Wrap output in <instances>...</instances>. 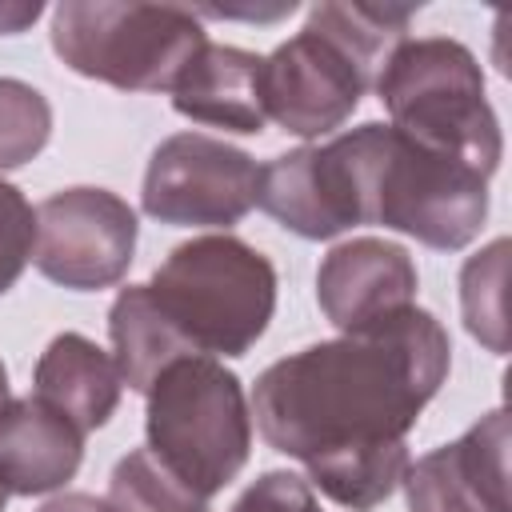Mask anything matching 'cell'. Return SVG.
Wrapping results in <instances>:
<instances>
[{
	"label": "cell",
	"instance_id": "cell-10",
	"mask_svg": "<svg viewBox=\"0 0 512 512\" xmlns=\"http://www.w3.org/2000/svg\"><path fill=\"white\" fill-rule=\"evenodd\" d=\"M408 512H512L508 504V412L480 416L452 444L432 448L404 472Z\"/></svg>",
	"mask_w": 512,
	"mask_h": 512
},
{
	"label": "cell",
	"instance_id": "cell-14",
	"mask_svg": "<svg viewBox=\"0 0 512 512\" xmlns=\"http://www.w3.org/2000/svg\"><path fill=\"white\" fill-rule=\"evenodd\" d=\"M264 56L236 44H204L172 84V108L184 120L256 136L264 132V96H260Z\"/></svg>",
	"mask_w": 512,
	"mask_h": 512
},
{
	"label": "cell",
	"instance_id": "cell-15",
	"mask_svg": "<svg viewBox=\"0 0 512 512\" xmlns=\"http://www.w3.org/2000/svg\"><path fill=\"white\" fill-rule=\"evenodd\" d=\"M32 384H36L32 396H40L60 416H68L84 436L112 420L124 392L116 360L80 332H60L48 340V348L36 360Z\"/></svg>",
	"mask_w": 512,
	"mask_h": 512
},
{
	"label": "cell",
	"instance_id": "cell-7",
	"mask_svg": "<svg viewBox=\"0 0 512 512\" xmlns=\"http://www.w3.org/2000/svg\"><path fill=\"white\" fill-rule=\"evenodd\" d=\"M208 44L200 12L140 0H64L52 12V52L88 80L120 92H172Z\"/></svg>",
	"mask_w": 512,
	"mask_h": 512
},
{
	"label": "cell",
	"instance_id": "cell-21",
	"mask_svg": "<svg viewBox=\"0 0 512 512\" xmlns=\"http://www.w3.org/2000/svg\"><path fill=\"white\" fill-rule=\"evenodd\" d=\"M232 512H324V508L304 476H296L288 468H272L240 492Z\"/></svg>",
	"mask_w": 512,
	"mask_h": 512
},
{
	"label": "cell",
	"instance_id": "cell-2",
	"mask_svg": "<svg viewBox=\"0 0 512 512\" xmlns=\"http://www.w3.org/2000/svg\"><path fill=\"white\" fill-rule=\"evenodd\" d=\"M412 16L416 8L396 4H316L260 64L264 116L300 140L344 128L392 48L408 40Z\"/></svg>",
	"mask_w": 512,
	"mask_h": 512
},
{
	"label": "cell",
	"instance_id": "cell-20",
	"mask_svg": "<svg viewBox=\"0 0 512 512\" xmlns=\"http://www.w3.org/2000/svg\"><path fill=\"white\" fill-rule=\"evenodd\" d=\"M36 244V208L24 200V192L8 180H0V296L24 276Z\"/></svg>",
	"mask_w": 512,
	"mask_h": 512
},
{
	"label": "cell",
	"instance_id": "cell-22",
	"mask_svg": "<svg viewBox=\"0 0 512 512\" xmlns=\"http://www.w3.org/2000/svg\"><path fill=\"white\" fill-rule=\"evenodd\" d=\"M36 512H120L108 496H92V492H60L52 500H44Z\"/></svg>",
	"mask_w": 512,
	"mask_h": 512
},
{
	"label": "cell",
	"instance_id": "cell-13",
	"mask_svg": "<svg viewBox=\"0 0 512 512\" xmlns=\"http://www.w3.org/2000/svg\"><path fill=\"white\" fill-rule=\"evenodd\" d=\"M84 460V432L40 396L0 408V488L8 496H44L64 488Z\"/></svg>",
	"mask_w": 512,
	"mask_h": 512
},
{
	"label": "cell",
	"instance_id": "cell-4",
	"mask_svg": "<svg viewBox=\"0 0 512 512\" xmlns=\"http://www.w3.org/2000/svg\"><path fill=\"white\" fill-rule=\"evenodd\" d=\"M148 296L188 356H244L276 312V268L240 236H192L152 272Z\"/></svg>",
	"mask_w": 512,
	"mask_h": 512
},
{
	"label": "cell",
	"instance_id": "cell-25",
	"mask_svg": "<svg viewBox=\"0 0 512 512\" xmlns=\"http://www.w3.org/2000/svg\"><path fill=\"white\" fill-rule=\"evenodd\" d=\"M4 504H8V492H4V488H0V512H4Z\"/></svg>",
	"mask_w": 512,
	"mask_h": 512
},
{
	"label": "cell",
	"instance_id": "cell-8",
	"mask_svg": "<svg viewBox=\"0 0 512 512\" xmlns=\"http://www.w3.org/2000/svg\"><path fill=\"white\" fill-rule=\"evenodd\" d=\"M260 164L216 136L176 132L148 160L140 204L172 228H232L256 208Z\"/></svg>",
	"mask_w": 512,
	"mask_h": 512
},
{
	"label": "cell",
	"instance_id": "cell-9",
	"mask_svg": "<svg viewBox=\"0 0 512 512\" xmlns=\"http://www.w3.org/2000/svg\"><path fill=\"white\" fill-rule=\"evenodd\" d=\"M136 256V212L108 188H60L36 208L32 264L60 288L100 292L124 280Z\"/></svg>",
	"mask_w": 512,
	"mask_h": 512
},
{
	"label": "cell",
	"instance_id": "cell-11",
	"mask_svg": "<svg viewBox=\"0 0 512 512\" xmlns=\"http://www.w3.org/2000/svg\"><path fill=\"white\" fill-rule=\"evenodd\" d=\"M256 204L304 240H332L360 224L356 188L340 140L300 144L260 164Z\"/></svg>",
	"mask_w": 512,
	"mask_h": 512
},
{
	"label": "cell",
	"instance_id": "cell-5",
	"mask_svg": "<svg viewBox=\"0 0 512 512\" xmlns=\"http://www.w3.org/2000/svg\"><path fill=\"white\" fill-rule=\"evenodd\" d=\"M144 436L160 468L212 500L248 464L252 408L236 372L216 356H176L152 380Z\"/></svg>",
	"mask_w": 512,
	"mask_h": 512
},
{
	"label": "cell",
	"instance_id": "cell-23",
	"mask_svg": "<svg viewBox=\"0 0 512 512\" xmlns=\"http://www.w3.org/2000/svg\"><path fill=\"white\" fill-rule=\"evenodd\" d=\"M40 12H44L40 0H32V4H12V0H4V4H0V36H16V32H24Z\"/></svg>",
	"mask_w": 512,
	"mask_h": 512
},
{
	"label": "cell",
	"instance_id": "cell-19",
	"mask_svg": "<svg viewBox=\"0 0 512 512\" xmlns=\"http://www.w3.org/2000/svg\"><path fill=\"white\" fill-rule=\"evenodd\" d=\"M52 136V104L40 88L0 76V172H12L44 152Z\"/></svg>",
	"mask_w": 512,
	"mask_h": 512
},
{
	"label": "cell",
	"instance_id": "cell-1",
	"mask_svg": "<svg viewBox=\"0 0 512 512\" xmlns=\"http://www.w3.org/2000/svg\"><path fill=\"white\" fill-rule=\"evenodd\" d=\"M448 364V332L412 304L268 364L248 408L264 444L308 468V484L348 512H372L400 488L408 432Z\"/></svg>",
	"mask_w": 512,
	"mask_h": 512
},
{
	"label": "cell",
	"instance_id": "cell-24",
	"mask_svg": "<svg viewBox=\"0 0 512 512\" xmlns=\"http://www.w3.org/2000/svg\"><path fill=\"white\" fill-rule=\"evenodd\" d=\"M12 396H8V372H4V360H0V408L8 404Z\"/></svg>",
	"mask_w": 512,
	"mask_h": 512
},
{
	"label": "cell",
	"instance_id": "cell-3",
	"mask_svg": "<svg viewBox=\"0 0 512 512\" xmlns=\"http://www.w3.org/2000/svg\"><path fill=\"white\" fill-rule=\"evenodd\" d=\"M336 140L352 172L360 224H384L436 252L468 248L480 236L488 220V176L480 168L376 120Z\"/></svg>",
	"mask_w": 512,
	"mask_h": 512
},
{
	"label": "cell",
	"instance_id": "cell-18",
	"mask_svg": "<svg viewBox=\"0 0 512 512\" xmlns=\"http://www.w3.org/2000/svg\"><path fill=\"white\" fill-rule=\"evenodd\" d=\"M108 500L120 512H208V500L184 488L168 468H160L148 448L116 460L108 476Z\"/></svg>",
	"mask_w": 512,
	"mask_h": 512
},
{
	"label": "cell",
	"instance_id": "cell-16",
	"mask_svg": "<svg viewBox=\"0 0 512 512\" xmlns=\"http://www.w3.org/2000/svg\"><path fill=\"white\" fill-rule=\"evenodd\" d=\"M108 336H112V360L120 368L124 388L148 392L164 364L176 356H188L168 320L156 312L148 284H128L116 292L108 308Z\"/></svg>",
	"mask_w": 512,
	"mask_h": 512
},
{
	"label": "cell",
	"instance_id": "cell-12",
	"mask_svg": "<svg viewBox=\"0 0 512 512\" xmlns=\"http://www.w3.org/2000/svg\"><path fill=\"white\" fill-rule=\"evenodd\" d=\"M416 264L404 244L380 236H356L336 244L316 268V300L328 324L360 332L416 304Z\"/></svg>",
	"mask_w": 512,
	"mask_h": 512
},
{
	"label": "cell",
	"instance_id": "cell-6",
	"mask_svg": "<svg viewBox=\"0 0 512 512\" xmlns=\"http://www.w3.org/2000/svg\"><path fill=\"white\" fill-rule=\"evenodd\" d=\"M388 124L408 140L448 152L484 176L500 168L504 136L484 92L476 56L448 36H408L376 76Z\"/></svg>",
	"mask_w": 512,
	"mask_h": 512
},
{
	"label": "cell",
	"instance_id": "cell-17",
	"mask_svg": "<svg viewBox=\"0 0 512 512\" xmlns=\"http://www.w3.org/2000/svg\"><path fill=\"white\" fill-rule=\"evenodd\" d=\"M504 268H508V240H492L476 252L460 272V308L464 328L496 356L508 348V320H504Z\"/></svg>",
	"mask_w": 512,
	"mask_h": 512
}]
</instances>
